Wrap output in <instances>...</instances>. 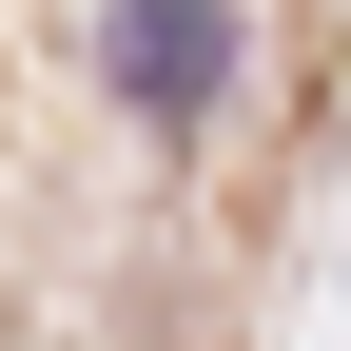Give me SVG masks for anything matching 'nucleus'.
<instances>
[{
	"label": "nucleus",
	"instance_id": "1",
	"mask_svg": "<svg viewBox=\"0 0 351 351\" xmlns=\"http://www.w3.org/2000/svg\"><path fill=\"white\" fill-rule=\"evenodd\" d=\"M215 59H234V0H117V98L137 117H195Z\"/></svg>",
	"mask_w": 351,
	"mask_h": 351
}]
</instances>
